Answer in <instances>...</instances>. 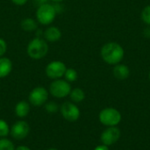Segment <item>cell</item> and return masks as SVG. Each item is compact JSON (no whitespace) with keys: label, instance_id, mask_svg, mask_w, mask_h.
<instances>
[{"label":"cell","instance_id":"obj_1","mask_svg":"<svg viewBox=\"0 0 150 150\" xmlns=\"http://www.w3.org/2000/svg\"><path fill=\"white\" fill-rule=\"evenodd\" d=\"M124 49L117 42H108L101 48V57L107 64H119L124 58Z\"/></svg>","mask_w":150,"mask_h":150},{"label":"cell","instance_id":"obj_2","mask_svg":"<svg viewBox=\"0 0 150 150\" xmlns=\"http://www.w3.org/2000/svg\"><path fill=\"white\" fill-rule=\"evenodd\" d=\"M26 52L30 58L33 60H40L47 55L48 52V45L44 40L35 38L29 42Z\"/></svg>","mask_w":150,"mask_h":150},{"label":"cell","instance_id":"obj_3","mask_svg":"<svg viewBox=\"0 0 150 150\" xmlns=\"http://www.w3.org/2000/svg\"><path fill=\"white\" fill-rule=\"evenodd\" d=\"M99 121L106 127H117L121 121L120 112L112 107L103 109L98 115Z\"/></svg>","mask_w":150,"mask_h":150},{"label":"cell","instance_id":"obj_4","mask_svg":"<svg viewBox=\"0 0 150 150\" xmlns=\"http://www.w3.org/2000/svg\"><path fill=\"white\" fill-rule=\"evenodd\" d=\"M56 17V10L54 5L50 4H43L40 5L36 11V18L39 23L42 25L51 24Z\"/></svg>","mask_w":150,"mask_h":150},{"label":"cell","instance_id":"obj_5","mask_svg":"<svg viewBox=\"0 0 150 150\" xmlns=\"http://www.w3.org/2000/svg\"><path fill=\"white\" fill-rule=\"evenodd\" d=\"M49 91L52 96L57 98H62L69 95L71 91V86L69 82L62 79H55L51 83Z\"/></svg>","mask_w":150,"mask_h":150},{"label":"cell","instance_id":"obj_6","mask_svg":"<svg viewBox=\"0 0 150 150\" xmlns=\"http://www.w3.org/2000/svg\"><path fill=\"white\" fill-rule=\"evenodd\" d=\"M66 65L61 61H54L47 64L46 68V74L51 79H60L65 74Z\"/></svg>","mask_w":150,"mask_h":150},{"label":"cell","instance_id":"obj_7","mask_svg":"<svg viewBox=\"0 0 150 150\" xmlns=\"http://www.w3.org/2000/svg\"><path fill=\"white\" fill-rule=\"evenodd\" d=\"M60 111L62 117L70 122L76 121L80 117V110L75 104L71 102L63 103L60 108Z\"/></svg>","mask_w":150,"mask_h":150},{"label":"cell","instance_id":"obj_8","mask_svg":"<svg viewBox=\"0 0 150 150\" xmlns=\"http://www.w3.org/2000/svg\"><path fill=\"white\" fill-rule=\"evenodd\" d=\"M48 92L43 87L34 88L29 94V102L35 106H40L47 102Z\"/></svg>","mask_w":150,"mask_h":150},{"label":"cell","instance_id":"obj_9","mask_svg":"<svg viewBox=\"0 0 150 150\" xmlns=\"http://www.w3.org/2000/svg\"><path fill=\"white\" fill-rule=\"evenodd\" d=\"M120 137V130L117 127H108L101 134V142L105 146H112Z\"/></svg>","mask_w":150,"mask_h":150},{"label":"cell","instance_id":"obj_10","mask_svg":"<svg viewBox=\"0 0 150 150\" xmlns=\"http://www.w3.org/2000/svg\"><path fill=\"white\" fill-rule=\"evenodd\" d=\"M29 131H30L29 125L25 121H23V120L16 122L10 130L11 136L16 140L25 139L28 135Z\"/></svg>","mask_w":150,"mask_h":150},{"label":"cell","instance_id":"obj_11","mask_svg":"<svg viewBox=\"0 0 150 150\" xmlns=\"http://www.w3.org/2000/svg\"><path fill=\"white\" fill-rule=\"evenodd\" d=\"M112 72L114 77L119 80H126L130 76V69L125 64H116Z\"/></svg>","mask_w":150,"mask_h":150},{"label":"cell","instance_id":"obj_12","mask_svg":"<svg viewBox=\"0 0 150 150\" xmlns=\"http://www.w3.org/2000/svg\"><path fill=\"white\" fill-rule=\"evenodd\" d=\"M44 37L46 40L49 42H55L62 37V32L56 26H50L44 32Z\"/></svg>","mask_w":150,"mask_h":150},{"label":"cell","instance_id":"obj_13","mask_svg":"<svg viewBox=\"0 0 150 150\" xmlns=\"http://www.w3.org/2000/svg\"><path fill=\"white\" fill-rule=\"evenodd\" d=\"M12 69V62L6 57H0V78L6 77Z\"/></svg>","mask_w":150,"mask_h":150},{"label":"cell","instance_id":"obj_14","mask_svg":"<svg viewBox=\"0 0 150 150\" xmlns=\"http://www.w3.org/2000/svg\"><path fill=\"white\" fill-rule=\"evenodd\" d=\"M30 111L29 104L25 101H20L16 105L15 107V112L18 117L19 118H25Z\"/></svg>","mask_w":150,"mask_h":150},{"label":"cell","instance_id":"obj_15","mask_svg":"<svg viewBox=\"0 0 150 150\" xmlns=\"http://www.w3.org/2000/svg\"><path fill=\"white\" fill-rule=\"evenodd\" d=\"M21 28L25 32H32L37 29V23L33 18H26L21 22Z\"/></svg>","mask_w":150,"mask_h":150},{"label":"cell","instance_id":"obj_16","mask_svg":"<svg viewBox=\"0 0 150 150\" xmlns=\"http://www.w3.org/2000/svg\"><path fill=\"white\" fill-rule=\"evenodd\" d=\"M69 96H70L71 100L73 102H75V103H80L85 98L84 91L80 88H76L74 90H71V91L69 93Z\"/></svg>","mask_w":150,"mask_h":150},{"label":"cell","instance_id":"obj_17","mask_svg":"<svg viewBox=\"0 0 150 150\" xmlns=\"http://www.w3.org/2000/svg\"><path fill=\"white\" fill-rule=\"evenodd\" d=\"M0 150H15L14 144L8 139H0Z\"/></svg>","mask_w":150,"mask_h":150},{"label":"cell","instance_id":"obj_18","mask_svg":"<svg viewBox=\"0 0 150 150\" xmlns=\"http://www.w3.org/2000/svg\"><path fill=\"white\" fill-rule=\"evenodd\" d=\"M64 76L67 82H75L77 79V72L74 69H67Z\"/></svg>","mask_w":150,"mask_h":150},{"label":"cell","instance_id":"obj_19","mask_svg":"<svg viewBox=\"0 0 150 150\" xmlns=\"http://www.w3.org/2000/svg\"><path fill=\"white\" fill-rule=\"evenodd\" d=\"M142 21L150 25V4L147 5L142 11Z\"/></svg>","mask_w":150,"mask_h":150},{"label":"cell","instance_id":"obj_20","mask_svg":"<svg viewBox=\"0 0 150 150\" xmlns=\"http://www.w3.org/2000/svg\"><path fill=\"white\" fill-rule=\"evenodd\" d=\"M9 133H10V128L8 124L4 120H0V137H5L8 135Z\"/></svg>","mask_w":150,"mask_h":150},{"label":"cell","instance_id":"obj_21","mask_svg":"<svg viewBox=\"0 0 150 150\" xmlns=\"http://www.w3.org/2000/svg\"><path fill=\"white\" fill-rule=\"evenodd\" d=\"M58 110V105L54 102H48L46 105V111L49 113H54L57 112Z\"/></svg>","mask_w":150,"mask_h":150},{"label":"cell","instance_id":"obj_22","mask_svg":"<svg viewBox=\"0 0 150 150\" xmlns=\"http://www.w3.org/2000/svg\"><path fill=\"white\" fill-rule=\"evenodd\" d=\"M7 51V44L4 40L0 38V57H2Z\"/></svg>","mask_w":150,"mask_h":150},{"label":"cell","instance_id":"obj_23","mask_svg":"<svg viewBox=\"0 0 150 150\" xmlns=\"http://www.w3.org/2000/svg\"><path fill=\"white\" fill-rule=\"evenodd\" d=\"M16 5H24L27 3L28 0H11Z\"/></svg>","mask_w":150,"mask_h":150},{"label":"cell","instance_id":"obj_24","mask_svg":"<svg viewBox=\"0 0 150 150\" xmlns=\"http://www.w3.org/2000/svg\"><path fill=\"white\" fill-rule=\"evenodd\" d=\"M94 150H109L108 149V146H105V145H100V146H98Z\"/></svg>","mask_w":150,"mask_h":150},{"label":"cell","instance_id":"obj_25","mask_svg":"<svg viewBox=\"0 0 150 150\" xmlns=\"http://www.w3.org/2000/svg\"><path fill=\"white\" fill-rule=\"evenodd\" d=\"M143 33H144V36H146V37H148V38H150V27H147V28L144 30Z\"/></svg>","mask_w":150,"mask_h":150},{"label":"cell","instance_id":"obj_26","mask_svg":"<svg viewBox=\"0 0 150 150\" xmlns=\"http://www.w3.org/2000/svg\"><path fill=\"white\" fill-rule=\"evenodd\" d=\"M15 150H31L28 147H25V146H19Z\"/></svg>","mask_w":150,"mask_h":150},{"label":"cell","instance_id":"obj_27","mask_svg":"<svg viewBox=\"0 0 150 150\" xmlns=\"http://www.w3.org/2000/svg\"><path fill=\"white\" fill-rule=\"evenodd\" d=\"M51 1H53V2H54V3H61V2H62L63 0H51Z\"/></svg>","mask_w":150,"mask_h":150},{"label":"cell","instance_id":"obj_28","mask_svg":"<svg viewBox=\"0 0 150 150\" xmlns=\"http://www.w3.org/2000/svg\"><path fill=\"white\" fill-rule=\"evenodd\" d=\"M47 150H58V149H47Z\"/></svg>","mask_w":150,"mask_h":150},{"label":"cell","instance_id":"obj_29","mask_svg":"<svg viewBox=\"0 0 150 150\" xmlns=\"http://www.w3.org/2000/svg\"><path fill=\"white\" fill-rule=\"evenodd\" d=\"M149 80H150V71H149Z\"/></svg>","mask_w":150,"mask_h":150}]
</instances>
